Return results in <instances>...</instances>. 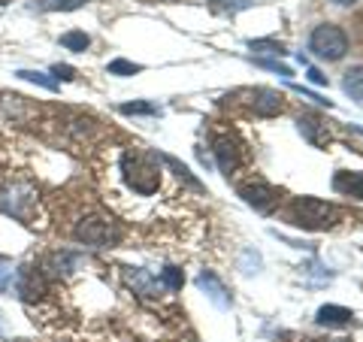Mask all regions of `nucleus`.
I'll return each mask as SVG.
<instances>
[{
	"instance_id": "f257e3e1",
	"label": "nucleus",
	"mask_w": 363,
	"mask_h": 342,
	"mask_svg": "<svg viewBox=\"0 0 363 342\" xmlns=\"http://www.w3.org/2000/svg\"><path fill=\"white\" fill-rule=\"evenodd\" d=\"M0 212L4 215H13L16 221L21 224H40L43 212H40V197H37V188L28 185L21 179H9L0 185Z\"/></svg>"
},
{
	"instance_id": "f03ea898",
	"label": "nucleus",
	"mask_w": 363,
	"mask_h": 342,
	"mask_svg": "<svg viewBox=\"0 0 363 342\" xmlns=\"http://www.w3.org/2000/svg\"><path fill=\"white\" fill-rule=\"evenodd\" d=\"M121 173H124V182L143 197L157 191V182H161V170L155 167V158L145 155L140 149H130L121 155Z\"/></svg>"
},
{
	"instance_id": "7ed1b4c3",
	"label": "nucleus",
	"mask_w": 363,
	"mask_h": 342,
	"mask_svg": "<svg viewBox=\"0 0 363 342\" xmlns=\"http://www.w3.org/2000/svg\"><path fill=\"white\" fill-rule=\"evenodd\" d=\"M291 219L297 227H306V231H327L339 221V212L333 203L318 200V197H297L291 203Z\"/></svg>"
},
{
	"instance_id": "20e7f679",
	"label": "nucleus",
	"mask_w": 363,
	"mask_h": 342,
	"mask_svg": "<svg viewBox=\"0 0 363 342\" xmlns=\"http://www.w3.org/2000/svg\"><path fill=\"white\" fill-rule=\"evenodd\" d=\"M309 45H312V52L318 55V58L339 61L348 52V37H345V31L336 28V25H318L312 31V37H309Z\"/></svg>"
},
{
	"instance_id": "39448f33",
	"label": "nucleus",
	"mask_w": 363,
	"mask_h": 342,
	"mask_svg": "<svg viewBox=\"0 0 363 342\" xmlns=\"http://www.w3.org/2000/svg\"><path fill=\"white\" fill-rule=\"evenodd\" d=\"M73 236L79 239V243H85V246L106 248V246H112V243L118 239V231H116V224H112V221L91 215V219H82V221H79V227L73 231Z\"/></svg>"
},
{
	"instance_id": "423d86ee",
	"label": "nucleus",
	"mask_w": 363,
	"mask_h": 342,
	"mask_svg": "<svg viewBox=\"0 0 363 342\" xmlns=\"http://www.w3.org/2000/svg\"><path fill=\"white\" fill-rule=\"evenodd\" d=\"M240 197L248 206H255L257 212H269V209H276V203H279V191L267 185L264 179H255V182H248V185H240Z\"/></svg>"
},
{
	"instance_id": "0eeeda50",
	"label": "nucleus",
	"mask_w": 363,
	"mask_h": 342,
	"mask_svg": "<svg viewBox=\"0 0 363 342\" xmlns=\"http://www.w3.org/2000/svg\"><path fill=\"white\" fill-rule=\"evenodd\" d=\"M281 94L279 91H269V88H257L252 91V109H255V116L260 118H272V116H279L281 112Z\"/></svg>"
},
{
	"instance_id": "6e6552de",
	"label": "nucleus",
	"mask_w": 363,
	"mask_h": 342,
	"mask_svg": "<svg viewBox=\"0 0 363 342\" xmlns=\"http://www.w3.org/2000/svg\"><path fill=\"white\" fill-rule=\"evenodd\" d=\"M212 145H215V158H218L221 173L224 176L236 173V167H240V149H236V143L230 140V136H218Z\"/></svg>"
},
{
	"instance_id": "1a4fd4ad",
	"label": "nucleus",
	"mask_w": 363,
	"mask_h": 342,
	"mask_svg": "<svg viewBox=\"0 0 363 342\" xmlns=\"http://www.w3.org/2000/svg\"><path fill=\"white\" fill-rule=\"evenodd\" d=\"M333 188L342 194V197L363 200V173H357V170H339L333 176Z\"/></svg>"
},
{
	"instance_id": "9d476101",
	"label": "nucleus",
	"mask_w": 363,
	"mask_h": 342,
	"mask_svg": "<svg viewBox=\"0 0 363 342\" xmlns=\"http://www.w3.org/2000/svg\"><path fill=\"white\" fill-rule=\"evenodd\" d=\"M82 264V258L79 255H70V252H55L45 258V264L43 270L49 272V276H67V272H73V267Z\"/></svg>"
},
{
	"instance_id": "9b49d317",
	"label": "nucleus",
	"mask_w": 363,
	"mask_h": 342,
	"mask_svg": "<svg viewBox=\"0 0 363 342\" xmlns=\"http://www.w3.org/2000/svg\"><path fill=\"white\" fill-rule=\"evenodd\" d=\"M297 124H300V133H303L312 145H327V143H330L327 124H321L315 116H300V118H297Z\"/></svg>"
},
{
	"instance_id": "f8f14e48",
	"label": "nucleus",
	"mask_w": 363,
	"mask_h": 342,
	"mask_svg": "<svg viewBox=\"0 0 363 342\" xmlns=\"http://www.w3.org/2000/svg\"><path fill=\"white\" fill-rule=\"evenodd\" d=\"M351 321H354V312L345 306H321L318 309V324L324 327H348Z\"/></svg>"
},
{
	"instance_id": "ddd939ff",
	"label": "nucleus",
	"mask_w": 363,
	"mask_h": 342,
	"mask_svg": "<svg viewBox=\"0 0 363 342\" xmlns=\"http://www.w3.org/2000/svg\"><path fill=\"white\" fill-rule=\"evenodd\" d=\"M197 285L209 294V300H212L215 306H227V303H230V297H227V288L212 276V272H200V276H197Z\"/></svg>"
},
{
	"instance_id": "4468645a",
	"label": "nucleus",
	"mask_w": 363,
	"mask_h": 342,
	"mask_svg": "<svg viewBox=\"0 0 363 342\" xmlns=\"http://www.w3.org/2000/svg\"><path fill=\"white\" fill-rule=\"evenodd\" d=\"M342 88H345V94H351L354 100H360V104H363V67H354V70L345 73Z\"/></svg>"
},
{
	"instance_id": "2eb2a0df",
	"label": "nucleus",
	"mask_w": 363,
	"mask_h": 342,
	"mask_svg": "<svg viewBox=\"0 0 363 342\" xmlns=\"http://www.w3.org/2000/svg\"><path fill=\"white\" fill-rule=\"evenodd\" d=\"M33 6H37L40 13H73V9H79L82 4H79V0H37Z\"/></svg>"
},
{
	"instance_id": "dca6fc26",
	"label": "nucleus",
	"mask_w": 363,
	"mask_h": 342,
	"mask_svg": "<svg viewBox=\"0 0 363 342\" xmlns=\"http://www.w3.org/2000/svg\"><path fill=\"white\" fill-rule=\"evenodd\" d=\"M61 45L64 49H70V52H85L91 45V37L85 31H70V33H64L61 37Z\"/></svg>"
},
{
	"instance_id": "f3484780",
	"label": "nucleus",
	"mask_w": 363,
	"mask_h": 342,
	"mask_svg": "<svg viewBox=\"0 0 363 342\" xmlns=\"http://www.w3.org/2000/svg\"><path fill=\"white\" fill-rule=\"evenodd\" d=\"M16 76H18V79H25V82H33V85L49 88V91H58V79H52L49 73H40V70H18Z\"/></svg>"
},
{
	"instance_id": "a211bd4d",
	"label": "nucleus",
	"mask_w": 363,
	"mask_h": 342,
	"mask_svg": "<svg viewBox=\"0 0 363 342\" xmlns=\"http://www.w3.org/2000/svg\"><path fill=\"white\" fill-rule=\"evenodd\" d=\"M161 161H164L167 167H173V173H176L179 179H185V182H188V185H191V188H200V182H197L194 176H191V170H188L185 164H179V161H176V158H169V155H161Z\"/></svg>"
},
{
	"instance_id": "6ab92c4d",
	"label": "nucleus",
	"mask_w": 363,
	"mask_h": 342,
	"mask_svg": "<svg viewBox=\"0 0 363 342\" xmlns=\"http://www.w3.org/2000/svg\"><path fill=\"white\" fill-rule=\"evenodd\" d=\"M109 76H133V73H140L143 67L140 64H133V61H124V58H116V61H109Z\"/></svg>"
},
{
	"instance_id": "aec40b11",
	"label": "nucleus",
	"mask_w": 363,
	"mask_h": 342,
	"mask_svg": "<svg viewBox=\"0 0 363 342\" xmlns=\"http://www.w3.org/2000/svg\"><path fill=\"white\" fill-rule=\"evenodd\" d=\"M161 282L167 285L169 291H182V285H185V272H182L179 267H164Z\"/></svg>"
},
{
	"instance_id": "412c9836",
	"label": "nucleus",
	"mask_w": 363,
	"mask_h": 342,
	"mask_svg": "<svg viewBox=\"0 0 363 342\" xmlns=\"http://www.w3.org/2000/svg\"><path fill=\"white\" fill-rule=\"evenodd\" d=\"M118 112L121 116H155L157 106L155 104H121Z\"/></svg>"
},
{
	"instance_id": "4be33fe9",
	"label": "nucleus",
	"mask_w": 363,
	"mask_h": 342,
	"mask_svg": "<svg viewBox=\"0 0 363 342\" xmlns=\"http://www.w3.org/2000/svg\"><path fill=\"white\" fill-rule=\"evenodd\" d=\"M16 272L18 270H13L9 264H0V294H13V288H16Z\"/></svg>"
},
{
	"instance_id": "5701e85b",
	"label": "nucleus",
	"mask_w": 363,
	"mask_h": 342,
	"mask_svg": "<svg viewBox=\"0 0 363 342\" xmlns=\"http://www.w3.org/2000/svg\"><path fill=\"white\" fill-rule=\"evenodd\" d=\"M252 49L255 52H264V55H285V49H281L279 43H269V40H255Z\"/></svg>"
},
{
	"instance_id": "b1692460",
	"label": "nucleus",
	"mask_w": 363,
	"mask_h": 342,
	"mask_svg": "<svg viewBox=\"0 0 363 342\" xmlns=\"http://www.w3.org/2000/svg\"><path fill=\"white\" fill-rule=\"evenodd\" d=\"M52 73L58 76V79H64V82H70V79H76V70H73V67H67V64H58Z\"/></svg>"
},
{
	"instance_id": "393cba45",
	"label": "nucleus",
	"mask_w": 363,
	"mask_h": 342,
	"mask_svg": "<svg viewBox=\"0 0 363 342\" xmlns=\"http://www.w3.org/2000/svg\"><path fill=\"white\" fill-rule=\"evenodd\" d=\"M309 82L312 85H327V76L321 70H315V67H309Z\"/></svg>"
},
{
	"instance_id": "a878e982",
	"label": "nucleus",
	"mask_w": 363,
	"mask_h": 342,
	"mask_svg": "<svg viewBox=\"0 0 363 342\" xmlns=\"http://www.w3.org/2000/svg\"><path fill=\"white\" fill-rule=\"evenodd\" d=\"M260 67H267V70H279L281 76H291L288 67H281V64H276V61H260Z\"/></svg>"
},
{
	"instance_id": "bb28decb",
	"label": "nucleus",
	"mask_w": 363,
	"mask_h": 342,
	"mask_svg": "<svg viewBox=\"0 0 363 342\" xmlns=\"http://www.w3.org/2000/svg\"><path fill=\"white\" fill-rule=\"evenodd\" d=\"M333 4H339V6H351L354 0H333Z\"/></svg>"
},
{
	"instance_id": "cd10ccee",
	"label": "nucleus",
	"mask_w": 363,
	"mask_h": 342,
	"mask_svg": "<svg viewBox=\"0 0 363 342\" xmlns=\"http://www.w3.org/2000/svg\"><path fill=\"white\" fill-rule=\"evenodd\" d=\"M303 342H321V339H303Z\"/></svg>"
}]
</instances>
